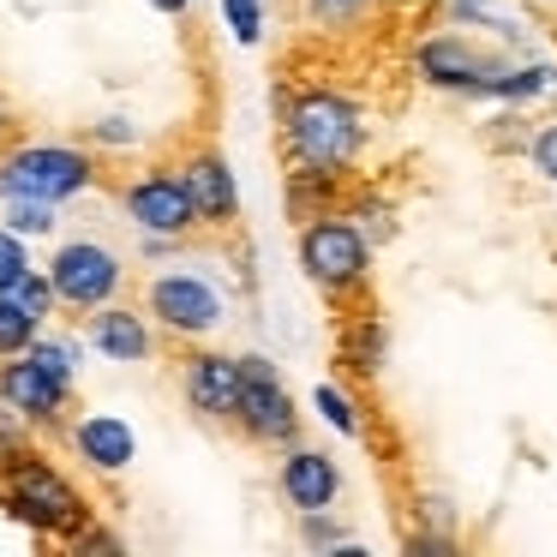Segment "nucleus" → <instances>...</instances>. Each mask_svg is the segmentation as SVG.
I'll list each match as a JSON object with an SVG mask.
<instances>
[{"mask_svg":"<svg viewBox=\"0 0 557 557\" xmlns=\"http://www.w3.org/2000/svg\"><path fill=\"white\" fill-rule=\"evenodd\" d=\"M461 7V18H485V0H456Z\"/></svg>","mask_w":557,"mask_h":557,"instance_id":"obj_27","label":"nucleus"},{"mask_svg":"<svg viewBox=\"0 0 557 557\" xmlns=\"http://www.w3.org/2000/svg\"><path fill=\"white\" fill-rule=\"evenodd\" d=\"M150 7H157V13H169V18H174V13H186V7H193V0H150Z\"/></svg>","mask_w":557,"mask_h":557,"instance_id":"obj_26","label":"nucleus"},{"mask_svg":"<svg viewBox=\"0 0 557 557\" xmlns=\"http://www.w3.org/2000/svg\"><path fill=\"white\" fill-rule=\"evenodd\" d=\"M30 270V252H25V234H13V228H0V294L13 288L18 276Z\"/></svg>","mask_w":557,"mask_h":557,"instance_id":"obj_20","label":"nucleus"},{"mask_svg":"<svg viewBox=\"0 0 557 557\" xmlns=\"http://www.w3.org/2000/svg\"><path fill=\"white\" fill-rule=\"evenodd\" d=\"M533 169L545 181H557V126H540V138H533Z\"/></svg>","mask_w":557,"mask_h":557,"instance_id":"obj_25","label":"nucleus"},{"mask_svg":"<svg viewBox=\"0 0 557 557\" xmlns=\"http://www.w3.org/2000/svg\"><path fill=\"white\" fill-rule=\"evenodd\" d=\"M234 425H240V437H252V444H294L300 437V408H294V396L282 389L276 366L264 360V354H246L240 360V401H234Z\"/></svg>","mask_w":557,"mask_h":557,"instance_id":"obj_4","label":"nucleus"},{"mask_svg":"<svg viewBox=\"0 0 557 557\" xmlns=\"http://www.w3.org/2000/svg\"><path fill=\"white\" fill-rule=\"evenodd\" d=\"M276 485H282V497L306 516V509H330V504H336L342 473H336V461H330L324 449H288V456H282Z\"/></svg>","mask_w":557,"mask_h":557,"instance_id":"obj_13","label":"nucleus"},{"mask_svg":"<svg viewBox=\"0 0 557 557\" xmlns=\"http://www.w3.org/2000/svg\"><path fill=\"white\" fill-rule=\"evenodd\" d=\"M121 205H126V216H133L138 228H145V234H162V240H181V234L198 228L193 198H186V186H181V174H174V169L138 174V181L121 193Z\"/></svg>","mask_w":557,"mask_h":557,"instance_id":"obj_8","label":"nucleus"},{"mask_svg":"<svg viewBox=\"0 0 557 557\" xmlns=\"http://www.w3.org/2000/svg\"><path fill=\"white\" fill-rule=\"evenodd\" d=\"M181 389H186V408L210 425H234V401H240V360L216 348H198L181 360Z\"/></svg>","mask_w":557,"mask_h":557,"instance_id":"obj_10","label":"nucleus"},{"mask_svg":"<svg viewBox=\"0 0 557 557\" xmlns=\"http://www.w3.org/2000/svg\"><path fill=\"white\" fill-rule=\"evenodd\" d=\"M126 282L121 258L97 240H66L49 264V288H54V306H73V312H90V306L114 300Z\"/></svg>","mask_w":557,"mask_h":557,"instance_id":"obj_7","label":"nucleus"},{"mask_svg":"<svg viewBox=\"0 0 557 557\" xmlns=\"http://www.w3.org/2000/svg\"><path fill=\"white\" fill-rule=\"evenodd\" d=\"M13 294H18V300H25V306H30V312H37V318H49V312H54V288H49V270H25V276L13 282Z\"/></svg>","mask_w":557,"mask_h":557,"instance_id":"obj_21","label":"nucleus"},{"mask_svg":"<svg viewBox=\"0 0 557 557\" xmlns=\"http://www.w3.org/2000/svg\"><path fill=\"white\" fill-rule=\"evenodd\" d=\"M13 138V114H7V102H0V145Z\"/></svg>","mask_w":557,"mask_h":557,"instance_id":"obj_28","label":"nucleus"},{"mask_svg":"<svg viewBox=\"0 0 557 557\" xmlns=\"http://www.w3.org/2000/svg\"><path fill=\"white\" fill-rule=\"evenodd\" d=\"M282 138H288V162L294 174H312V181H336L366 145L360 109L336 90H306L300 102L282 121Z\"/></svg>","mask_w":557,"mask_h":557,"instance_id":"obj_2","label":"nucleus"},{"mask_svg":"<svg viewBox=\"0 0 557 557\" xmlns=\"http://www.w3.org/2000/svg\"><path fill=\"white\" fill-rule=\"evenodd\" d=\"M174 174H181V186H186V198H193V216H198V222H210V228H228V222L240 216L234 174H228V162H222L216 150H193V157H186Z\"/></svg>","mask_w":557,"mask_h":557,"instance_id":"obj_12","label":"nucleus"},{"mask_svg":"<svg viewBox=\"0 0 557 557\" xmlns=\"http://www.w3.org/2000/svg\"><path fill=\"white\" fill-rule=\"evenodd\" d=\"M90 348L97 354H109V360H121V366H138V360H150V324L138 312H126V306H90Z\"/></svg>","mask_w":557,"mask_h":557,"instance_id":"obj_14","label":"nucleus"},{"mask_svg":"<svg viewBox=\"0 0 557 557\" xmlns=\"http://www.w3.org/2000/svg\"><path fill=\"white\" fill-rule=\"evenodd\" d=\"M318 413H324V420L336 425L342 437H354V432H360V420H354L348 396H342V389H330V384H318Z\"/></svg>","mask_w":557,"mask_h":557,"instance_id":"obj_22","label":"nucleus"},{"mask_svg":"<svg viewBox=\"0 0 557 557\" xmlns=\"http://www.w3.org/2000/svg\"><path fill=\"white\" fill-rule=\"evenodd\" d=\"M306 13L324 18V25H354L366 13V0H306Z\"/></svg>","mask_w":557,"mask_h":557,"instance_id":"obj_23","label":"nucleus"},{"mask_svg":"<svg viewBox=\"0 0 557 557\" xmlns=\"http://www.w3.org/2000/svg\"><path fill=\"white\" fill-rule=\"evenodd\" d=\"M222 13H228V30L240 42L264 37V0H222Z\"/></svg>","mask_w":557,"mask_h":557,"instance_id":"obj_19","label":"nucleus"},{"mask_svg":"<svg viewBox=\"0 0 557 557\" xmlns=\"http://www.w3.org/2000/svg\"><path fill=\"white\" fill-rule=\"evenodd\" d=\"M73 449L78 461H90L97 473H121L126 461L138 456V437L126 420H114V413H85V420L73 425Z\"/></svg>","mask_w":557,"mask_h":557,"instance_id":"obj_15","label":"nucleus"},{"mask_svg":"<svg viewBox=\"0 0 557 557\" xmlns=\"http://www.w3.org/2000/svg\"><path fill=\"white\" fill-rule=\"evenodd\" d=\"M366 264H372V246L354 222L342 216H312L300 228V270L318 282L324 294H348L366 282Z\"/></svg>","mask_w":557,"mask_h":557,"instance_id":"obj_5","label":"nucleus"},{"mask_svg":"<svg viewBox=\"0 0 557 557\" xmlns=\"http://www.w3.org/2000/svg\"><path fill=\"white\" fill-rule=\"evenodd\" d=\"M0 509L30 528L37 540H73L78 528H90V504L49 456L37 449H18V456L0 461Z\"/></svg>","mask_w":557,"mask_h":557,"instance_id":"obj_1","label":"nucleus"},{"mask_svg":"<svg viewBox=\"0 0 557 557\" xmlns=\"http://www.w3.org/2000/svg\"><path fill=\"white\" fill-rule=\"evenodd\" d=\"M25 354H30V360H37L49 377H61V384H73V377H78V348H73V342H42V330H37V342H30Z\"/></svg>","mask_w":557,"mask_h":557,"instance_id":"obj_17","label":"nucleus"},{"mask_svg":"<svg viewBox=\"0 0 557 557\" xmlns=\"http://www.w3.org/2000/svg\"><path fill=\"white\" fill-rule=\"evenodd\" d=\"M420 73H425V85H437V90L492 97V85H497L504 66H497L492 54H480L473 42H461V37H437V42H425V49H420Z\"/></svg>","mask_w":557,"mask_h":557,"instance_id":"obj_11","label":"nucleus"},{"mask_svg":"<svg viewBox=\"0 0 557 557\" xmlns=\"http://www.w3.org/2000/svg\"><path fill=\"white\" fill-rule=\"evenodd\" d=\"M37 330H42V318L30 312L13 288L0 294V360H7V354H25L30 342H37Z\"/></svg>","mask_w":557,"mask_h":557,"instance_id":"obj_16","label":"nucleus"},{"mask_svg":"<svg viewBox=\"0 0 557 557\" xmlns=\"http://www.w3.org/2000/svg\"><path fill=\"white\" fill-rule=\"evenodd\" d=\"M0 401H7L25 425H61L66 401H73V384L49 377L30 354H7V360H0Z\"/></svg>","mask_w":557,"mask_h":557,"instance_id":"obj_9","label":"nucleus"},{"mask_svg":"<svg viewBox=\"0 0 557 557\" xmlns=\"http://www.w3.org/2000/svg\"><path fill=\"white\" fill-rule=\"evenodd\" d=\"M7 222H13V234H49L54 228V205H37V198H7Z\"/></svg>","mask_w":557,"mask_h":557,"instance_id":"obj_18","label":"nucleus"},{"mask_svg":"<svg viewBox=\"0 0 557 557\" xmlns=\"http://www.w3.org/2000/svg\"><path fill=\"white\" fill-rule=\"evenodd\" d=\"M25 444H30V425L18 420V413L7 408V401H0V461H7V456H18Z\"/></svg>","mask_w":557,"mask_h":557,"instance_id":"obj_24","label":"nucleus"},{"mask_svg":"<svg viewBox=\"0 0 557 557\" xmlns=\"http://www.w3.org/2000/svg\"><path fill=\"white\" fill-rule=\"evenodd\" d=\"M97 181V157L78 145H25L0 157V198H37V205H66Z\"/></svg>","mask_w":557,"mask_h":557,"instance_id":"obj_3","label":"nucleus"},{"mask_svg":"<svg viewBox=\"0 0 557 557\" xmlns=\"http://www.w3.org/2000/svg\"><path fill=\"white\" fill-rule=\"evenodd\" d=\"M145 306H150V318H157L169 336H186V342L210 336V330L222 324V312H228L222 294L210 288L205 276H193V270H162V276H150Z\"/></svg>","mask_w":557,"mask_h":557,"instance_id":"obj_6","label":"nucleus"}]
</instances>
